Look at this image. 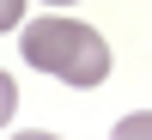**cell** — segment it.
<instances>
[{
  "label": "cell",
  "instance_id": "6da1fadb",
  "mask_svg": "<svg viewBox=\"0 0 152 140\" xmlns=\"http://www.w3.org/2000/svg\"><path fill=\"white\" fill-rule=\"evenodd\" d=\"M18 55L37 73H55L67 85H104L110 79V43L79 18H37L18 31Z\"/></svg>",
  "mask_w": 152,
  "mask_h": 140
},
{
  "label": "cell",
  "instance_id": "7a4b0ae2",
  "mask_svg": "<svg viewBox=\"0 0 152 140\" xmlns=\"http://www.w3.org/2000/svg\"><path fill=\"white\" fill-rule=\"evenodd\" d=\"M110 134H116V140H152V110H134V116H122Z\"/></svg>",
  "mask_w": 152,
  "mask_h": 140
},
{
  "label": "cell",
  "instance_id": "3957f363",
  "mask_svg": "<svg viewBox=\"0 0 152 140\" xmlns=\"http://www.w3.org/2000/svg\"><path fill=\"white\" fill-rule=\"evenodd\" d=\"M24 18V0H0V24H6V31H12V24H18Z\"/></svg>",
  "mask_w": 152,
  "mask_h": 140
},
{
  "label": "cell",
  "instance_id": "277c9868",
  "mask_svg": "<svg viewBox=\"0 0 152 140\" xmlns=\"http://www.w3.org/2000/svg\"><path fill=\"white\" fill-rule=\"evenodd\" d=\"M49 6H73V0H49Z\"/></svg>",
  "mask_w": 152,
  "mask_h": 140
}]
</instances>
